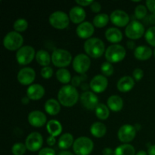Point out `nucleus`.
I'll list each match as a JSON object with an SVG mask.
<instances>
[{
	"mask_svg": "<svg viewBox=\"0 0 155 155\" xmlns=\"http://www.w3.org/2000/svg\"><path fill=\"white\" fill-rule=\"evenodd\" d=\"M59 103L65 107H72L75 105L79 99V93L75 87L71 85L62 86L58 93Z\"/></svg>",
	"mask_w": 155,
	"mask_h": 155,
	"instance_id": "f257e3e1",
	"label": "nucleus"
},
{
	"mask_svg": "<svg viewBox=\"0 0 155 155\" xmlns=\"http://www.w3.org/2000/svg\"><path fill=\"white\" fill-rule=\"evenodd\" d=\"M83 47L86 54L94 58L101 57L105 51V45L103 41L95 37L87 39Z\"/></svg>",
	"mask_w": 155,
	"mask_h": 155,
	"instance_id": "f03ea898",
	"label": "nucleus"
},
{
	"mask_svg": "<svg viewBox=\"0 0 155 155\" xmlns=\"http://www.w3.org/2000/svg\"><path fill=\"white\" fill-rule=\"evenodd\" d=\"M93 148V142L86 136L77 138L73 145V149L77 155H89L91 154Z\"/></svg>",
	"mask_w": 155,
	"mask_h": 155,
	"instance_id": "7ed1b4c3",
	"label": "nucleus"
},
{
	"mask_svg": "<svg viewBox=\"0 0 155 155\" xmlns=\"http://www.w3.org/2000/svg\"><path fill=\"white\" fill-rule=\"evenodd\" d=\"M24 38L16 31H11L5 36L3 39V45L9 51H15L22 47Z\"/></svg>",
	"mask_w": 155,
	"mask_h": 155,
	"instance_id": "20e7f679",
	"label": "nucleus"
},
{
	"mask_svg": "<svg viewBox=\"0 0 155 155\" xmlns=\"http://www.w3.org/2000/svg\"><path fill=\"white\" fill-rule=\"evenodd\" d=\"M125 56V48L119 44H113L110 45L105 51V58L110 63H118L124 60Z\"/></svg>",
	"mask_w": 155,
	"mask_h": 155,
	"instance_id": "39448f33",
	"label": "nucleus"
},
{
	"mask_svg": "<svg viewBox=\"0 0 155 155\" xmlns=\"http://www.w3.org/2000/svg\"><path fill=\"white\" fill-rule=\"evenodd\" d=\"M72 61V55L68 51L62 48H57L51 54V61L54 66L64 68L68 66Z\"/></svg>",
	"mask_w": 155,
	"mask_h": 155,
	"instance_id": "423d86ee",
	"label": "nucleus"
},
{
	"mask_svg": "<svg viewBox=\"0 0 155 155\" xmlns=\"http://www.w3.org/2000/svg\"><path fill=\"white\" fill-rule=\"evenodd\" d=\"M48 21L53 27L63 30L69 25L70 18L65 12L62 11H56L50 15Z\"/></svg>",
	"mask_w": 155,
	"mask_h": 155,
	"instance_id": "0eeeda50",
	"label": "nucleus"
},
{
	"mask_svg": "<svg viewBox=\"0 0 155 155\" xmlns=\"http://www.w3.org/2000/svg\"><path fill=\"white\" fill-rule=\"evenodd\" d=\"M36 56L35 49L30 45H24L17 51L16 60L21 65H27L31 63Z\"/></svg>",
	"mask_w": 155,
	"mask_h": 155,
	"instance_id": "6e6552de",
	"label": "nucleus"
},
{
	"mask_svg": "<svg viewBox=\"0 0 155 155\" xmlns=\"http://www.w3.org/2000/svg\"><path fill=\"white\" fill-rule=\"evenodd\" d=\"M125 34L131 39H140L145 34V27L138 21H133L127 26Z\"/></svg>",
	"mask_w": 155,
	"mask_h": 155,
	"instance_id": "1a4fd4ad",
	"label": "nucleus"
},
{
	"mask_svg": "<svg viewBox=\"0 0 155 155\" xmlns=\"http://www.w3.org/2000/svg\"><path fill=\"white\" fill-rule=\"evenodd\" d=\"M91 61L87 54L81 53L74 58L73 61V68L74 71L80 74H84L89 69Z\"/></svg>",
	"mask_w": 155,
	"mask_h": 155,
	"instance_id": "9d476101",
	"label": "nucleus"
},
{
	"mask_svg": "<svg viewBox=\"0 0 155 155\" xmlns=\"http://www.w3.org/2000/svg\"><path fill=\"white\" fill-rule=\"evenodd\" d=\"M42 144H43V138L42 135L37 132H33L29 134L26 139L25 145L27 149L32 152L39 151L42 148Z\"/></svg>",
	"mask_w": 155,
	"mask_h": 155,
	"instance_id": "9b49d317",
	"label": "nucleus"
},
{
	"mask_svg": "<svg viewBox=\"0 0 155 155\" xmlns=\"http://www.w3.org/2000/svg\"><path fill=\"white\" fill-rule=\"evenodd\" d=\"M136 130L135 127L130 124H125L119 129L117 133L118 139L125 144L132 142L136 137Z\"/></svg>",
	"mask_w": 155,
	"mask_h": 155,
	"instance_id": "f8f14e48",
	"label": "nucleus"
},
{
	"mask_svg": "<svg viewBox=\"0 0 155 155\" xmlns=\"http://www.w3.org/2000/svg\"><path fill=\"white\" fill-rule=\"evenodd\" d=\"M111 22L117 27H125L130 24V16L123 10H115L111 12L110 16Z\"/></svg>",
	"mask_w": 155,
	"mask_h": 155,
	"instance_id": "ddd939ff",
	"label": "nucleus"
},
{
	"mask_svg": "<svg viewBox=\"0 0 155 155\" xmlns=\"http://www.w3.org/2000/svg\"><path fill=\"white\" fill-rule=\"evenodd\" d=\"M36 72L31 68H24L18 72L17 78L18 82L24 86L30 85L35 80Z\"/></svg>",
	"mask_w": 155,
	"mask_h": 155,
	"instance_id": "4468645a",
	"label": "nucleus"
},
{
	"mask_svg": "<svg viewBox=\"0 0 155 155\" xmlns=\"http://www.w3.org/2000/svg\"><path fill=\"white\" fill-rule=\"evenodd\" d=\"M80 101L82 104L88 110H95L99 103H98V98L97 95L94 92H84L80 95Z\"/></svg>",
	"mask_w": 155,
	"mask_h": 155,
	"instance_id": "2eb2a0df",
	"label": "nucleus"
},
{
	"mask_svg": "<svg viewBox=\"0 0 155 155\" xmlns=\"http://www.w3.org/2000/svg\"><path fill=\"white\" fill-rule=\"evenodd\" d=\"M108 80L104 75H96L90 81L89 86L93 92L96 93L103 92L107 87Z\"/></svg>",
	"mask_w": 155,
	"mask_h": 155,
	"instance_id": "dca6fc26",
	"label": "nucleus"
},
{
	"mask_svg": "<svg viewBox=\"0 0 155 155\" xmlns=\"http://www.w3.org/2000/svg\"><path fill=\"white\" fill-rule=\"evenodd\" d=\"M47 117L43 112L40 110H33L28 115V122L31 126L34 127H42L46 123Z\"/></svg>",
	"mask_w": 155,
	"mask_h": 155,
	"instance_id": "f3484780",
	"label": "nucleus"
},
{
	"mask_svg": "<svg viewBox=\"0 0 155 155\" xmlns=\"http://www.w3.org/2000/svg\"><path fill=\"white\" fill-rule=\"evenodd\" d=\"M95 31V28H94L93 24H91L89 21H84V22L81 23L79 24L77 27V36L81 39H90L91 36L94 33Z\"/></svg>",
	"mask_w": 155,
	"mask_h": 155,
	"instance_id": "a211bd4d",
	"label": "nucleus"
},
{
	"mask_svg": "<svg viewBox=\"0 0 155 155\" xmlns=\"http://www.w3.org/2000/svg\"><path fill=\"white\" fill-rule=\"evenodd\" d=\"M45 95V89L40 84H32L27 88V96L31 100H39Z\"/></svg>",
	"mask_w": 155,
	"mask_h": 155,
	"instance_id": "6ab92c4d",
	"label": "nucleus"
},
{
	"mask_svg": "<svg viewBox=\"0 0 155 155\" xmlns=\"http://www.w3.org/2000/svg\"><path fill=\"white\" fill-rule=\"evenodd\" d=\"M86 14L84 9L81 6H74L70 10L69 18L74 24H81L84 22Z\"/></svg>",
	"mask_w": 155,
	"mask_h": 155,
	"instance_id": "aec40b11",
	"label": "nucleus"
},
{
	"mask_svg": "<svg viewBox=\"0 0 155 155\" xmlns=\"http://www.w3.org/2000/svg\"><path fill=\"white\" fill-rule=\"evenodd\" d=\"M134 79L130 76H125V77H121L118 80L117 86V89L120 92H130L134 87Z\"/></svg>",
	"mask_w": 155,
	"mask_h": 155,
	"instance_id": "412c9836",
	"label": "nucleus"
},
{
	"mask_svg": "<svg viewBox=\"0 0 155 155\" xmlns=\"http://www.w3.org/2000/svg\"><path fill=\"white\" fill-rule=\"evenodd\" d=\"M134 55L138 60H148L152 55V50L150 47L146 45H139L134 50Z\"/></svg>",
	"mask_w": 155,
	"mask_h": 155,
	"instance_id": "4be33fe9",
	"label": "nucleus"
},
{
	"mask_svg": "<svg viewBox=\"0 0 155 155\" xmlns=\"http://www.w3.org/2000/svg\"><path fill=\"white\" fill-rule=\"evenodd\" d=\"M105 37L110 42L117 44L123 39V33L116 27H110L105 31Z\"/></svg>",
	"mask_w": 155,
	"mask_h": 155,
	"instance_id": "5701e85b",
	"label": "nucleus"
},
{
	"mask_svg": "<svg viewBox=\"0 0 155 155\" xmlns=\"http://www.w3.org/2000/svg\"><path fill=\"white\" fill-rule=\"evenodd\" d=\"M107 107L114 112H118L122 110L124 107V101L119 95H114L109 97L107 101Z\"/></svg>",
	"mask_w": 155,
	"mask_h": 155,
	"instance_id": "b1692460",
	"label": "nucleus"
},
{
	"mask_svg": "<svg viewBox=\"0 0 155 155\" xmlns=\"http://www.w3.org/2000/svg\"><path fill=\"white\" fill-rule=\"evenodd\" d=\"M45 110L49 115L55 116L61 110L60 103L54 98H50L45 103Z\"/></svg>",
	"mask_w": 155,
	"mask_h": 155,
	"instance_id": "393cba45",
	"label": "nucleus"
},
{
	"mask_svg": "<svg viewBox=\"0 0 155 155\" xmlns=\"http://www.w3.org/2000/svg\"><path fill=\"white\" fill-rule=\"evenodd\" d=\"M46 130L50 136L56 137L61 133L62 126L61 123H59L56 120H51L47 123Z\"/></svg>",
	"mask_w": 155,
	"mask_h": 155,
	"instance_id": "a878e982",
	"label": "nucleus"
},
{
	"mask_svg": "<svg viewBox=\"0 0 155 155\" xmlns=\"http://www.w3.org/2000/svg\"><path fill=\"white\" fill-rule=\"evenodd\" d=\"M90 132L95 138H101L107 133V128L104 124L101 122L94 123L90 127Z\"/></svg>",
	"mask_w": 155,
	"mask_h": 155,
	"instance_id": "bb28decb",
	"label": "nucleus"
},
{
	"mask_svg": "<svg viewBox=\"0 0 155 155\" xmlns=\"http://www.w3.org/2000/svg\"><path fill=\"white\" fill-rule=\"evenodd\" d=\"M36 60L41 66L48 67L51 61V57L49 53L43 49L39 50L36 54Z\"/></svg>",
	"mask_w": 155,
	"mask_h": 155,
	"instance_id": "cd10ccee",
	"label": "nucleus"
},
{
	"mask_svg": "<svg viewBox=\"0 0 155 155\" xmlns=\"http://www.w3.org/2000/svg\"><path fill=\"white\" fill-rule=\"evenodd\" d=\"M74 136L71 133H64L59 138L58 147L61 149H68L74 145Z\"/></svg>",
	"mask_w": 155,
	"mask_h": 155,
	"instance_id": "c85d7f7f",
	"label": "nucleus"
},
{
	"mask_svg": "<svg viewBox=\"0 0 155 155\" xmlns=\"http://www.w3.org/2000/svg\"><path fill=\"white\" fill-rule=\"evenodd\" d=\"M136 150L130 144H123L115 149L114 155H135Z\"/></svg>",
	"mask_w": 155,
	"mask_h": 155,
	"instance_id": "c756f323",
	"label": "nucleus"
},
{
	"mask_svg": "<svg viewBox=\"0 0 155 155\" xmlns=\"http://www.w3.org/2000/svg\"><path fill=\"white\" fill-rule=\"evenodd\" d=\"M95 114L96 117L100 120H107L110 115V110H109L108 107L102 103H99L95 107Z\"/></svg>",
	"mask_w": 155,
	"mask_h": 155,
	"instance_id": "7c9ffc66",
	"label": "nucleus"
},
{
	"mask_svg": "<svg viewBox=\"0 0 155 155\" xmlns=\"http://www.w3.org/2000/svg\"><path fill=\"white\" fill-rule=\"evenodd\" d=\"M56 77L59 82H61V83H64V84H67L72 80L70 71L65 68H60L58 71H57Z\"/></svg>",
	"mask_w": 155,
	"mask_h": 155,
	"instance_id": "2f4dec72",
	"label": "nucleus"
},
{
	"mask_svg": "<svg viewBox=\"0 0 155 155\" xmlns=\"http://www.w3.org/2000/svg\"><path fill=\"white\" fill-rule=\"evenodd\" d=\"M109 21V16L107 14L100 13L98 14L95 18H93V24L96 27L101 28L105 27Z\"/></svg>",
	"mask_w": 155,
	"mask_h": 155,
	"instance_id": "473e14b6",
	"label": "nucleus"
},
{
	"mask_svg": "<svg viewBox=\"0 0 155 155\" xmlns=\"http://www.w3.org/2000/svg\"><path fill=\"white\" fill-rule=\"evenodd\" d=\"M14 29H15V31L20 33V32H24L28 27V22L27 21V20H25L24 18H18V20L15 21V22L14 23L13 25Z\"/></svg>",
	"mask_w": 155,
	"mask_h": 155,
	"instance_id": "72a5a7b5",
	"label": "nucleus"
},
{
	"mask_svg": "<svg viewBox=\"0 0 155 155\" xmlns=\"http://www.w3.org/2000/svg\"><path fill=\"white\" fill-rule=\"evenodd\" d=\"M145 40L148 44L155 46V26L149 27L145 32Z\"/></svg>",
	"mask_w": 155,
	"mask_h": 155,
	"instance_id": "f704fd0d",
	"label": "nucleus"
},
{
	"mask_svg": "<svg viewBox=\"0 0 155 155\" xmlns=\"http://www.w3.org/2000/svg\"><path fill=\"white\" fill-rule=\"evenodd\" d=\"M101 71L104 77H109V76H111L113 74L114 71V68L111 63L108 61H105L101 64Z\"/></svg>",
	"mask_w": 155,
	"mask_h": 155,
	"instance_id": "c9c22d12",
	"label": "nucleus"
},
{
	"mask_svg": "<svg viewBox=\"0 0 155 155\" xmlns=\"http://www.w3.org/2000/svg\"><path fill=\"white\" fill-rule=\"evenodd\" d=\"M27 147L24 144L18 142L15 143L12 148V152L14 155H24L25 154Z\"/></svg>",
	"mask_w": 155,
	"mask_h": 155,
	"instance_id": "e433bc0d",
	"label": "nucleus"
},
{
	"mask_svg": "<svg viewBox=\"0 0 155 155\" xmlns=\"http://www.w3.org/2000/svg\"><path fill=\"white\" fill-rule=\"evenodd\" d=\"M147 15V8L143 5H139L135 8V16L137 19L142 20Z\"/></svg>",
	"mask_w": 155,
	"mask_h": 155,
	"instance_id": "4c0bfd02",
	"label": "nucleus"
},
{
	"mask_svg": "<svg viewBox=\"0 0 155 155\" xmlns=\"http://www.w3.org/2000/svg\"><path fill=\"white\" fill-rule=\"evenodd\" d=\"M53 69L51 67H44L41 70V76L44 79H49L53 75Z\"/></svg>",
	"mask_w": 155,
	"mask_h": 155,
	"instance_id": "58836bf2",
	"label": "nucleus"
},
{
	"mask_svg": "<svg viewBox=\"0 0 155 155\" xmlns=\"http://www.w3.org/2000/svg\"><path fill=\"white\" fill-rule=\"evenodd\" d=\"M133 76L134 80L136 81H139L142 80L144 77V71L141 68H136L133 72Z\"/></svg>",
	"mask_w": 155,
	"mask_h": 155,
	"instance_id": "ea45409f",
	"label": "nucleus"
},
{
	"mask_svg": "<svg viewBox=\"0 0 155 155\" xmlns=\"http://www.w3.org/2000/svg\"><path fill=\"white\" fill-rule=\"evenodd\" d=\"M90 8L92 10V12H94V13H98V12H101V5L98 2L93 1V2L90 5Z\"/></svg>",
	"mask_w": 155,
	"mask_h": 155,
	"instance_id": "a19ab883",
	"label": "nucleus"
},
{
	"mask_svg": "<svg viewBox=\"0 0 155 155\" xmlns=\"http://www.w3.org/2000/svg\"><path fill=\"white\" fill-rule=\"evenodd\" d=\"M39 155H55V151L51 148H44L39 151Z\"/></svg>",
	"mask_w": 155,
	"mask_h": 155,
	"instance_id": "79ce46f5",
	"label": "nucleus"
},
{
	"mask_svg": "<svg viewBox=\"0 0 155 155\" xmlns=\"http://www.w3.org/2000/svg\"><path fill=\"white\" fill-rule=\"evenodd\" d=\"M82 78L80 76H74V77L71 80V86H73L74 87H77L79 86H81L82 83Z\"/></svg>",
	"mask_w": 155,
	"mask_h": 155,
	"instance_id": "37998d69",
	"label": "nucleus"
},
{
	"mask_svg": "<svg viewBox=\"0 0 155 155\" xmlns=\"http://www.w3.org/2000/svg\"><path fill=\"white\" fill-rule=\"evenodd\" d=\"M146 5L148 10L155 15V0H148L146 1Z\"/></svg>",
	"mask_w": 155,
	"mask_h": 155,
	"instance_id": "c03bdc74",
	"label": "nucleus"
},
{
	"mask_svg": "<svg viewBox=\"0 0 155 155\" xmlns=\"http://www.w3.org/2000/svg\"><path fill=\"white\" fill-rule=\"evenodd\" d=\"M93 2L92 0H76V3L78 4L80 6H89L92 5V3Z\"/></svg>",
	"mask_w": 155,
	"mask_h": 155,
	"instance_id": "a18cd8bd",
	"label": "nucleus"
},
{
	"mask_svg": "<svg viewBox=\"0 0 155 155\" xmlns=\"http://www.w3.org/2000/svg\"><path fill=\"white\" fill-rule=\"evenodd\" d=\"M103 155H114V151L111 149L110 148H105L102 151Z\"/></svg>",
	"mask_w": 155,
	"mask_h": 155,
	"instance_id": "49530a36",
	"label": "nucleus"
},
{
	"mask_svg": "<svg viewBox=\"0 0 155 155\" xmlns=\"http://www.w3.org/2000/svg\"><path fill=\"white\" fill-rule=\"evenodd\" d=\"M46 142H47V144H48V145H50V146H53V145H54L56 142L55 137L50 136L49 137H48Z\"/></svg>",
	"mask_w": 155,
	"mask_h": 155,
	"instance_id": "de8ad7c7",
	"label": "nucleus"
},
{
	"mask_svg": "<svg viewBox=\"0 0 155 155\" xmlns=\"http://www.w3.org/2000/svg\"><path fill=\"white\" fill-rule=\"evenodd\" d=\"M127 48H129V49H136V43H135L133 41H128V42H127Z\"/></svg>",
	"mask_w": 155,
	"mask_h": 155,
	"instance_id": "09e8293b",
	"label": "nucleus"
},
{
	"mask_svg": "<svg viewBox=\"0 0 155 155\" xmlns=\"http://www.w3.org/2000/svg\"><path fill=\"white\" fill-rule=\"evenodd\" d=\"M148 21L150 24H155V15L154 14H152V15H151L150 16H148Z\"/></svg>",
	"mask_w": 155,
	"mask_h": 155,
	"instance_id": "8fccbe9b",
	"label": "nucleus"
},
{
	"mask_svg": "<svg viewBox=\"0 0 155 155\" xmlns=\"http://www.w3.org/2000/svg\"><path fill=\"white\" fill-rule=\"evenodd\" d=\"M148 155H155V145H151L148 151Z\"/></svg>",
	"mask_w": 155,
	"mask_h": 155,
	"instance_id": "3c124183",
	"label": "nucleus"
},
{
	"mask_svg": "<svg viewBox=\"0 0 155 155\" xmlns=\"http://www.w3.org/2000/svg\"><path fill=\"white\" fill-rule=\"evenodd\" d=\"M89 87H90V86H89V85H88L87 83H83V84H81V89H83V90L86 91V92H87V90L89 89Z\"/></svg>",
	"mask_w": 155,
	"mask_h": 155,
	"instance_id": "603ef678",
	"label": "nucleus"
},
{
	"mask_svg": "<svg viewBox=\"0 0 155 155\" xmlns=\"http://www.w3.org/2000/svg\"><path fill=\"white\" fill-rule=\"evenodd\" d=\"M21 101H22V103L24 104H27L29 102H30V98H28V97H24V98H22V99H21Z\"/></svg>",
	"mask_w": 155,
	"mask_h": 155,
	"instance_id": "864d4df0",
	"label": "nucleus"
},
{
	"mask_svg": "<svg viewBox=\"0 0 155 155\" xmlns=\"http://www.w3.org/2000/svg\"><path fill=\"white\" fill-rule=\"evenodd\" d=\"M58 155H74L70 151H61Z\"/></svg>",
	"mask_w": 155,
	"mask_h": 155,
	"instance_id": "5fc2aeb1",
	"label": "nucleus"
},
{
	"mask_svg": "<svg viewBox=\"0 0 155 155\" xmlns=\"http://www.w3.org/2000/svg\"><path fill=\"white\" fill-rule=\"evenodd\" d=\"M136 155H148V154H147L146 152H145V151H143V150H142V151H139V152L137 153Z\"/></svg>",
	"mask_w": 155,
	"mask_h": 155,
	"instance_id": "6e6d98bb",
	"label": "nucleus"
},
{
	"mask_svg": "<svg viewBox=\"0 0 155 155\" xmlns=\"http://www.w3.org/2000/svg\"><path fill=\"white\" fill-rule=\"evenodd\" d=\"M154 57H155V48H154Z\"/></svg>",
	"mask_w": 155,
	"mask_h": 155,
	"instance_id": "4d7b16f0",
	"label": "nucleus"
}]
</instances>
